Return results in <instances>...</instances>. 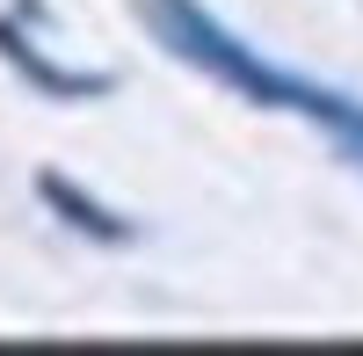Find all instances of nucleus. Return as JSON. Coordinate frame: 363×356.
Wrapping results in <instances>:
<instances>
[{"label": "nucleus", "mask_w": 363, "mask_h": 356, "mask_svg": "<svg viewBox=\"0 0 363 356\" xmlns=\"http://www.w3.org/2000/svg\"><path fill=\"white\" fill-rule=\"evenodd\" d=\"M153 22H160V37H167L182 58H196L203 73H218L225 87H240V95H255V102H269V109L313 116V124H327V131L363 160V102H342L335 87H313V80H291V73H277V66H262L255 51H240L203 8H189V0H153Z\"/></svg>", "instance_id": "1"}]
</instances>
